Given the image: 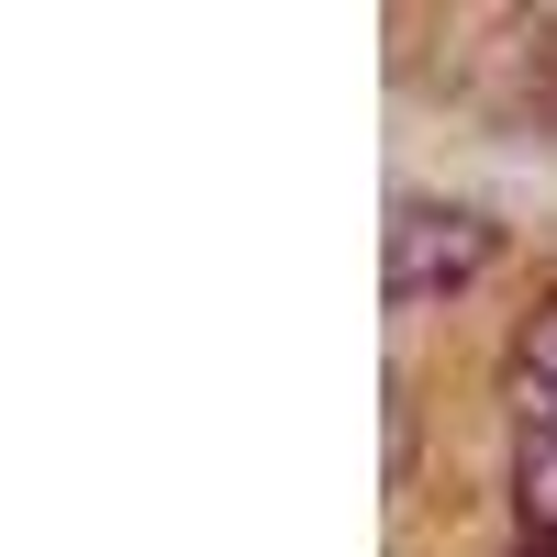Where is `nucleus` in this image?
I'll use <instances>...</instances> for the list:
<instances>
[{
	"instance_id": "nucleus-1",
	"label": "nucleus",
	"mask_w": 557,
	"mask_h": 557,
	"mask_svg": "<svg viewBox=\"0 0 557 557\" xmlns=\"http://www.w3.org/2000/svg\"><path fill=\"white\" fill-rule=\"evenodd\" d=\"M491 257H502V223L469 212V201H401V212H391V235H380V278H391V301H446V290H469Z\"/></svg>"
},
{
	"instance_id": "nucleus-2",
	"label": "nucleus",
	"mask_w": 557,
	"mask_h": 557,
	"mask_svg": "<svg viewBox=\"0 0 557 557\" xmlns=\"http://www.w3.org/2000/svg\"><path fill=\"white\" fill-rule=\"evenodd\" d=\"M513 524L524 546H557V412H535V435L513 446Z\"/></svg>"
},
{
	"instance_id": "nucleus-3",
	"label": "nucleus",
	"mask_w": 557,
	"mask_h": 557,
	"mask_svg": "<svg viewBox=\"0 0 557 557\" xmlns=\"http://www.w3.org/2000/svg\"><path fill=\"white\" fill-rule=\"evenodd\" d=\"M513 401L524 412H557V278L535 290V312L513 323Z\"/></svg>"
},
{
	"instance_id": "nucleus-4",
	"label": "nucleus",
	"mask_w": 557,
	"mask_h": 557,
	"mask_svg": "<svg viewBox=\"0 0 557 557\" xmlns=\"http://www.w3.org/2000/svg\"><path fill=\"white\" fill-rule=\"evenodd\" d=\"M524 557H557V546H524Z\"/></svg>"
}]
</instances>
